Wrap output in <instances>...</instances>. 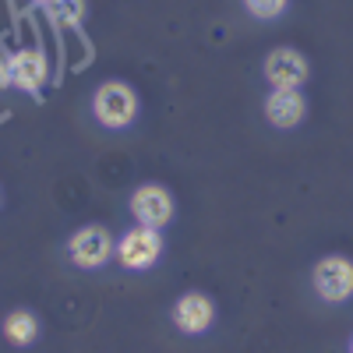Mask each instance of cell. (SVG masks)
I'll return each mask as SVG.
<instances>
[{"mask_svg": "<svg viewBox=\"0 0 353 353\" xmlns=\"http://www.w3.org/2000/svg\"><path fill=\"white\" fill-rule=\"evenodd\" d=\"M4 336L14 343V346H28L36 336H39V321L32 311H14L4 318Z\"/></svg>", "mask_w": 353, "mask_h": 353, "instance_id": "cell-10", "label": "cell"}, {"mask_svg": "<svg viewBox=\"0 0 353 353\" xmlns=\"http://www.w3.org/2000/svg\"><path fill=\"white\" fill-rule=\"evenodd\" d=\"M163 254V237L156 226H134L128 230L121 244H117V258H121L128 269H149V265H156V258Z\"/></svg>", "mask_w": 353, "mask_h": 353, "instance_id": "cell-3", "label": "cell"}, {"mask_svg": "<svg viewBox=\"0 0 353 353\" xmlns=\"http://www.w3.org/2000/svg\"><path fill=\"white\" fill-rule=\"evenodd\" d=\"M36 4H46V8H50V4H53V0H36Z\"/></svg>", "mask_w": 353, "mask_h": 353, "instance_id": "cell-14", "label": "cell"}, {"mask_svg": "<svg viewBox=\"0 0 353 353\" xmlns=\"http://www.w3.org/2000/svg\"><path fill=\"white\" fill-rule=\"evenodd\" d=\"M131 212L141 226H166L170 216H173V198L166 188L159 184H141L134 194H131Z\"/></svg>", "mask_w": 353, "mask_h": 353, "instance_id": "cell-5", "label": "cell"}, {"mask_svg": "<svg viewBox=\"0 0 353 353\" xmlns=\"http://www.w3.org/2000/svg\"><path fill=\"white\" fill-rule=\"evenodd\" d=\"M92 110L99 117V124L128 128L134 121V113H138V96H134V88L124 85V81H106V85H99V92L92 99Z\"/></svg>", "mask_w": 353, "mask_h": 353, "instance_id": "cell-1", "label": "cell"}, {"mask_svg": "<svg viewBox=\"0 0 353 353\" xmlns=\"http://www.w3.org/2000/svg\"><path fill=\"white\" fill-rule=\"evenodd\" d=\"M304 110H307V103L301 96V88H272V96L265 99V117H269V124H276V128L301 124Z\"/></svg>", "mask_w": 353, "mask_h": 353, "instance_id": "cell-8", "label": "cell"}, {"mask_svg": "<svg viewBox=\"0 0 353 353\" xmlns=\"http://www.w3.org/2000/svg\"><path fill=\"white\" fill-rule=\"evenodd\" d=\"M212 318H216V307L212 301L205 297V293H184L181 301L173 304V321H176V329L188 332V336H198L212 325Z\"/></svg>", "mask_w": 353, "mask_h": 353, "instance_id": "cell-7", "label": "cell"}, {"mask_svg": "<svg viewBox=\"0 0 353 353\" xmlns=\"http://www.w3.org/2000/svg\"><path fill=\"white\" fill-rule=\"evenodd\" d=\"M286 4H290V0H244V8H248L254 18H261V21L279 18V14L286 11Z\"/></svg>", "mask_w": 353, "mask_h": 353, "instance_id": "cell-12", "label": "cell"}, {"mask_svg": "<svg viewBox=\"0 0 353 353\" xmlns=\"http://www.w3.org/2000/svg\"><path fill=\"white\" fill-rule=\"evenodd\" d=\"M265 78H269L272 88H301L307 81V61L290 50V46H279L269 53V61H265Z\"/></svg>", "mask_w": 353, "mask_h": 353, "instance_id": "cell-6", "label": "cell"}, {"mask_svg": "<svg viewBox=\"0 0 353 353\" xmlns=\"http://www.w3.org/2000/svg\"><path fill=\"white\" fill-rule=\"evenodd\" d=\"M11 61L14 57L0 46V88H8V85H14V78H11Z\"/></svg>", "mask_w": 353, "mask_h": 353, "instance_id": "cell-13", "label": "cell"}, {"mask_svg": "<svg viewBox=\"0 0 353 353\" xmlns=\"http://www.w3.org/2000/svg\"><path fill=\"white\" fill-rule=\"evenodd\" d=\"M68 248H71V261L81 265V269H99V265H106L110 254L117 251L113 237L103 226H81Z\"/></svg>", "mask_w": 353, "mask_h": 353, "instance_id": "cell-4", "label": "cell"}, {"mask_svg": "<svg viewBox=\"0 0 353 353\" xmlns=\"http://www.w3.org/2000/svg\"><path fill=\"white\" fill-rule=\"evenodd\" d=\"M50 14H53V21H81L85 18V0H53L50 4Z\"/></svg>", "mask_w": 353, "mask_h": 353, "instance_id": "cell-11", "label": "cell"}, {"mask_svg": "<svg viewBox=\"0 0 353 353\" xmlns=\"http://www.w3.org/2000/svg\"><path fill=\"white\" fill-rule=\"evenodd\" d=\"M11 78L25 92H39L43 81L50 78V64H46L43 50H18L11 61Z\"/></svg>", "mask_w": 353, "mask_h": 353, "instance_id": "cell-9", "label": "cell"}, {"mask_svg": "<svg viewBox=\"0 0 353 353\" xmlns=\"http://www.w3.org/2000/svg\"><path fill=\"white\" fill-rule=\"evenodd\" d=\"M314 293L321 301H329V304H343L346 297H353V261L332 254V258H321L314 265Z\"/></svg>", "mask_w": 353, "mask_h": 353, "instance_id": "cell-2", "label": "cell"}]
</instances>
